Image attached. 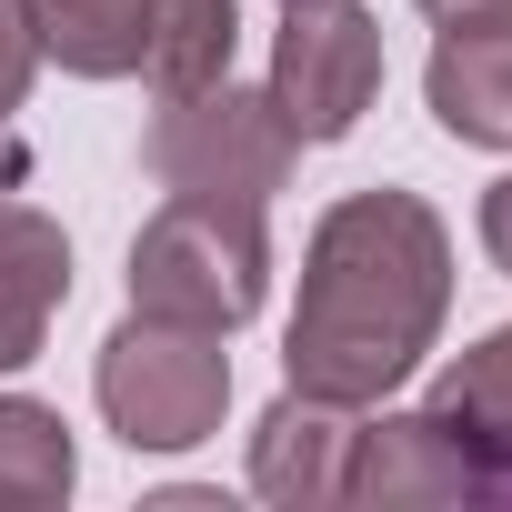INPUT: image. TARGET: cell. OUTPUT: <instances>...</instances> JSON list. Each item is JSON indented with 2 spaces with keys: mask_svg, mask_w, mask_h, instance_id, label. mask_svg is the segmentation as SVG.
<instances>
[{
  "mask_svg": "<svg viewBox=\"0 0 512 512\" xmlns=\"http://www.w3.org/2000/svg\"><path fill=\"white\" fill-rule=\"evenodd\" d=\"M352 432L362 412L322 402V392H292L262 412V432H251V492L282 502V512H312V502H342V472H352Z\"/></svg>",
  "mask_w": 512,
  "mask_h": 512,
  "instance_id": "obj_7",
  "label": "cell"
},
{
  "mask_svg": "<svg viewBox=\"0 0 512 512\" xmlns=\"http://www.w3.org/2000/svg\"><path fill=\"white\" fill-rule=\"evenodd\" d=\"M432 412H442V432L482 462L492 502H512V322H502V332H482L472 352H452V362H442Z\"/></svg>",
  "mask_w": 512,
  "mask_h": 512,
  "instance_id": "obj_11",
  "label": "cell"
},
{
  "mask_svg": "<svg viewBox=\"0 0 512 512\" xmlns=\"http://www.w3.org/2000/svg\"><path fill=\"white\" fill-rule=\"evenodd\" d=\"M231 51H241V0H171V21H161L141 81L151 91H201V81L231 71Z\"/></svg>",
  "mask_w": 512,
  "mask_h": 512,
  "instance_id": "obj_13",
  "label": "cell"
},
{
  "mask_svg": "<svg viewBox=\"0 0 512 512\" xmlns=\"http://www.w3.org/2000/svg\"><path fill=\"white\" fill-rule=\"evenodd\" d=\"M151 101H161V111H151V131H141V161H151L161 191L262 201V211H272V191H282L292 161H302V141H292V121L272 111V91H241V81L221 71V81H201V91H151Z\"/></svg>",
  "mask_w": 512,
  "mask_h": 512,
  "instance_id": "obj_4",
  "label": "cell"
},
{
  "mask_svg": "<svg viewBox=\"0 0 512 512\" xmlns=\"http://www.w3.org/2000/svg\"><path fill=\"white\" fill-rule=\"evenodd\" d=\"M31 71H41V31H31V0H0V121L31 101Z\"/></svg>",
  "mask_w": 512,
  "mask_h": 512,
  "instance_id": "obj_14",
  "label": "cell"
},
{
  "mask_svg": "<svg viewBox=\"0 0 512 512\" xmlns=\"http://www.w3.org/2000/svg\"><path fill=\"white\" fill-rule=\"evenodd\" d=\"M412 11L442 31V21H512V0H412Z\"/></svg>",
  "mask_w": 512,
  "mask_h": 512,
  "instance_id": "obj_16",
  "label": "cell"
},
{
  "mask_svg": "<svg viewBox=\"0 0 512 512\" xmlns=\"http://www.w3.org/2000/svg\"><path fill=\"white\" fill-rule=\"evenodd\" d=\"M71 302V231L31 201H0V382L31 372Z\"/></svg>",
  "mask_w": 512,
  "mask_h": 512,
  "instance_id": "obj_8",
  "label": "cell"
},
{
  "mask_svg": "<svg viewBox=\"0 0 512 512\" xmlns=\"http://www.w3.org/2000/svg\"><path fill=\"white\" fill-rule=\"evenodd\" d=\"M482 251H492V272L512 282V171L482 191Z\"/></svg>",
  "mask_w": 512,
  "mask_h": 512,
  "instance_id": "obj_15",
  "label": "cell"
},
{
  "mask_svg": "<svg viewBox=\"0 0 512 512\" xmlns=\"http://www.w3.org/2000/svg\"><path fill=\"white\" fill-rule=\"evenodd\" d=\"M91 392H101V422H111L131 452H191V442H211L221 412H231V352H221V332L131 312V322L101 342Z\"/></svg>",
  "mask_w": 512,
  "mask_h": 512,
  "instance_id": "obj_3",
  "label": "cell"
},
{
  "mask_svg": "<svg viewBox=\"0 0 512 512\" xmlns=\"http://www.w3.org/2000/svg\"><path fill=\"white\" fill-rule=\"evenodd\" d=\"M272 111L292 121L302 151L352 141V121L382 91V21L362 0H282V41H272Z\"/></svg>",
  "mask_w": 512,
  "mask_h": 512,
  "instance_id": "obj_5",
  "label": "cell"
},
{
  "mask_svg": "<svg viewBox=\"0 0 512 512\" xmlns=\"http://www.w3.org/2000/svg\"><path fill=\"white\" fill-rule=\"evenodd\" d=\"M161 21H171V0H31L41 61H61L71 81H141Z\"/></svg>",
  "mask_w": 512,
  "mask_h": 512,
  "instance_id": "obj_10",
  "label": "cell"
},
{
  "mask_svg": "<svg viewBox=\"0 0 512 512\" xmlns=\"http://www.w3.org/2000/svg\"><path fill=\"white\" fill-rule=\"evenodd\" d=\"M342 502H372V512H392V502H492V482H482V462L442 432V412L422 402V412H382V422L352 432Z\"/></svg>",
  "mask_w": 512,
  "mask_h": 512,
  "instance_id": "obj_6",
  "label": "cell"
},
{
  "mask_svg": "<svg viewBox=\"0 0 512 512\" xmlns=\"http://www.w3.org/2000/svg\"><path fill=\"white\" fill-rule=\"evenodd\" d=\"M71 482H81L71 422L31 392H0V512H51L71 502Z\"/></svg>",
  "mask_w": 512,
  "mask_h": 512,
  "instance_id": "obj_12",
  "label": "cell"
},
{
  "mask_svg": "<svg viewBox=\"0 0 512 512\" xmlns=\"http://www.w3.org/2000/svg\"><path fill=\"white\" fill-rule=\"evenodd\" d=\"M272 292V231H262V201H201V191H171L141 241H131V312H161V322H191V332H241Z\"/></svg>",
  "mask_w": 512,
  "mask_h": 512,
  "instance_id": "obj_2",
  "label": "cell"
},
{
  "mask_svg": "<svg viewBox=\"0 0 512 512\" xmlns=\"http://www.w3.org/2000/svg\"><path fill=\"white\" fill-rule=\"evenodd\" d=\"M452 322V221L422 191H342L302 241V302L282 332V382L342 412H382Z\"/></svg>",
  "mask_w": 512,
  "mask_h": 512,
  "instance_id": "obj_1",
  "label": "cell"
},
{
  "mask_svg": "<svg viewBox=\"0 0 512 512\" xmlns=\"http://www.w3.org/2000/svg\"><path fill=\"white\" fill-rule=\"evenodd\" d=\"M422 101L452 141L512 151V21H442L422 61Z\"/></svg>",
  "mask_w": 512,
  "mask_h": 512,
  "instance_id": "obj_9",
  "label": "cell"
}]
</instances>
